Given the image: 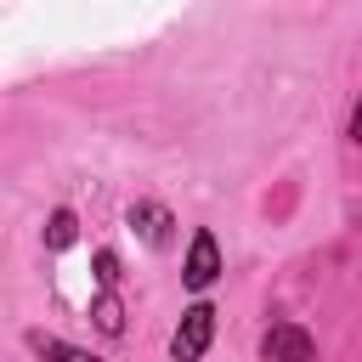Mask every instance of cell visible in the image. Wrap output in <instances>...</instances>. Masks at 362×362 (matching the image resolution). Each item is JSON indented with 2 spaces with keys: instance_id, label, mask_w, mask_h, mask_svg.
<instances>
[{
  "instance_id": "9",
  "label": "cell",
  "mask_w": 362,
  "mask_h": 362,
  "mask_svg": "<svg viewBox=\"0 0 362 362\" xmlns=\"http://www.w3.org/2000/svg\"><path fill=\"white\" fill-rule=\"evenodd\" d=\"M351 136L362 141V102H356V113H351Z\"/></svg>"
},
{
  "instance_id": "6",
  "label": "cell",
  "mask_w": 362,
  "mask_h": 362,
  "mask_svg": "<svg viewBox=\"0 0 362 362\" xmlns=\"http://www.w3.org/2000/svg\"><path fill=\"white\" fill-rule=\"evenodd\" d=\"M90 317H96V328H102V334H119V328H124V305L113 300V288H102V294H96Z\"/></svg>"
},
{
  "instance_id": "3",
  "label": "cell",
  "mask_w": 362,
  "mask_h": 362,
  "mask_svg": "<svg viewBox=\"0 0 362 362\" xmlns=\"http://www.w3.org/2000/svg\"><path fill=\"white\" fill-rule=\"evenodd\" d=\"M215 272H221V243H215V232H198L192 238V249H187V288H209L215 283Z\"/></svg>"
},
{
  "instance_id": "5",
  "label": "cell",
  "mask_w": 362,
  "mask_h": 362,
  "mask_svg": "<svg viewBox=\"0 0 362 362\" xmlns=\"http://www.w3.org/2000/svg\"><path fill=\"white\" fill-rule=\"evenodd\" d=\"M28 345L40 351V362H102V356L79 351V345H62V339H51V334H28Z\"/></svg>"
},
{
  "instance_id": "2",
  "label": "cell",
  "mask_w": 362,
  "mask_h": 362,
  "mask_svg": "<svg viewBox=\"0 0 362 362\" xmlns=\"http://www.w3.org/2000/svg\"><path fill=\"white\" fill-rule=\"evenodd\" d=\"M266 362H317V345H311V334L300 328V322H277V328H266Z\"/></svg>"
},
{
  "instance_id": "7",
  "label": "cell",
  "mask_w": 362,
  "mask_h": 362,
  "mask_svg": "<svg viewBox=\"0 0 362 362\" xmlns=\"http://www.w3.org/2000/svg\"><path fill=\"white\" fill-rule=\"evenodd\" d=\"M74 232H79V221H74L68 209H57V215L45 221V249H68V243H74Z\"/></svg>"
},
{
  "instance_id": "1",
  "label": "cell",
  "mask_w": 362,
  "mask_h": 362,
  "mask_svg": "<svg viewBox=\"0 0 362 362\" xmlns=\"http://www.w3.org/2000/svg\"><path fill=\"white\" fill-rule=\"evenodd\" d=\"M209 339H215V311H209V305H187V311H181V328H175V339H170V356H175V362H198V356L209 351Z\"/></svg>"
},
{
  "instance_id": "4",
  "label": "cell",
  "mask_w": 362,
  "mask_h": 362,
  "mask_svg": "<svg viewBox=\"0 0 362 362\" xmlns=\"http://www.w3.org/2000/svg\"><path fill=\"white\" fill-rule=\"evenodd\" d=\"M130 226H136L153 249L170 243V209H164V204H136V209H130Z\"/></svg>"
},
{
  "instance_id": "8",
  "label": "cell",
  "mask_w": 362,
  "mask_h": 362,
  "mask_svg": "<svg viewBox=\"0 0 362 362\" xmlns=\"http://www.w3.org/2000/svg\"><path fill=\"white\" fill-rule=\"evenodd\" d=\"M113 277H119V260L102 249V255H96V283H102V288H113Z\"/></svg>"
}]
</instances>
